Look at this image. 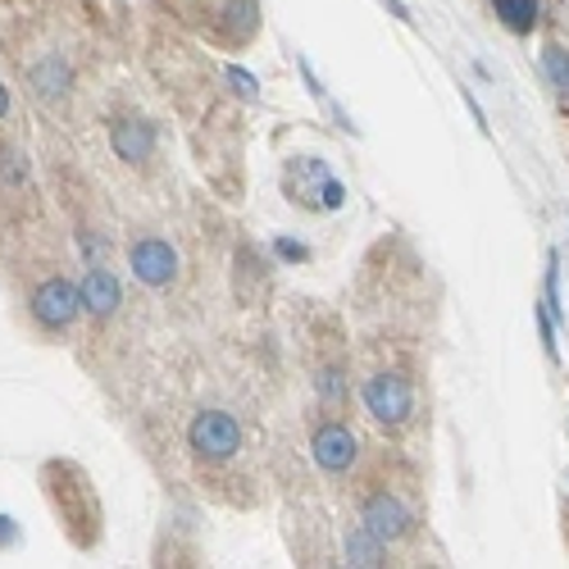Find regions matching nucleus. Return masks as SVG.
I'll return each instance as SVG.
<instances>
[{"label":"nucleus","instance_id":"obj_2","mask_svg":"<svg viewBox=\"0 0 569 569\" xmlns=\"http://www.w3.org/2000/svg\"><path fill=\"white\" fill-rule=\"evenodd\" d=\"M187 442H192V451L210 465L232 460L242 451V423H237L228 410H201L192 419V429H187Z\"/></svg>","mask_w":569,"mask_h":569},{"label":"nucleus","instance_id":"obj_17","mask_svg":"<svg viewBox=\"0 0 569 569\" xmlns=\"http://www.w3.org/2000/svg\"><path fill=\"white\" fill-rule=\"evenodd\" d=\"M6 110H10V91L0 87V119H6Z\"/></svg>","mask_w":569,"mask_h":569},{"label":"nucleus","instance_id":"obj_5","mask_svg":"<svg viewBox=\"0 0 569 569\" xmlns=\"http://www.w3.org/2000/svg\"><path fill=\"white\" fill-rule=\"evenodd\" d=\"M360 525H369L383 542H401L415 533V515L406 510V501L397 492H373L365 506H360Z\"/></svg>","mask_w":569,"mask_h":569},{"label":"nucleus","instance_id":"obj_11","mask_svg":"<svg viewBox=\"0 0 569 569\" xmlns=\"http://www.w3.org/2000/svg\"><path fill=\"white\" fill-rule=\"evenodd\" d=\"M342 547H347V560L351 565H388V542L378 538L369 525H356Z\"/></svg>","mask_w":569,"mask_h":569},{"label":"nucleus","instance_id":"obj_10","mask_svg":"<svg viewBox=\"0 0 569 569\" xmlns=\"http://www.w3.org/2000/svg\"><path fill=\"white\" fill-rule=\"evenodd\" d=\"M69 64L60 60V56H46L37 69H32V91L41 101H64L69 97Z\"/></svg>","mask_w":569,"mask_h":569},{"label":"nucleus","instance_id":"obj_1","mask_svg":"<svg viewBox=\"0 0 569 569\" xmlns=\"http://www.w3.org/2000/svg\"><path fill=\"white\" fill-rule=\"evenodd\" d=\"M365 410L373 415L378 429H406L410 415H415V388H410V378L401 369H383V373H373L369 383H365Z\"/></svg>","mask_w":569,"mask_h":569},{"label":"nucleus","instance_id":"obj_9","mask_svg":"<svg viewBox=\"0 0 569 569\" xmlns=\"http://www.w3.org/2000/svg\"><path fill=\"white\" fill-rule=\"evenodd\" d=\"M110 147H114L119 160L141 164V160H151V151H156V128L141 123V119H119L110 128Z\"/></svg>","mask_w":569,"mask_h":569},{"label":"nucleus","instance_id":"obj_8","mask_svg":"<svg viewBox=\"0 0 569 569\" xmlns=\"http://www.w3.org/2000/svg\"><path fill=\"white\" fill-rule=\"evenodd\" d=\"M123 306V292H119V278L101 264H91L87 278H82V310L97 315V319H110L114 310Z\"/></svg>","mask_w":569,"mask_h":569},{"label":"nucleus","instance_id":"obj_14","mask_svg":"<svg viewBox=\"0 0 569 569\" xmlns=\"http://www.w3.org/2000/svg\"><path fill=\"white\" fill-rule=\"evenodd\" d=\"M319 392H323V401L338 406V401H342V373H338V369H323V373H319Z\"/></svg>","mask_w":569,"mask_h":569},{"label":"nucleus","instance_id":"obj_7","mask_svg":"<svg viewBox=\"0 0 569 569\" xmlns=\"http://www.w3.org/2000/svg\"><path fill=\"white\" fill-rule=\"evenodd\" d=\"M132 273L147 282V288H169L178 278V251L164 237H141V242H132Z\"/></svg>","mask_w":569,"mask_h":569},{"label":"nucleus","instance_id":"obj_12","mask_svg":"<svg viewBox=\"0 0 569 569\" xmlns=\"http://www.w3.org/2000/svg\"><path fill=\"white\" fill-rule=\"evenodd\" d=\"M497 14L510 32H533L538 23V0H497Z\"/></svg>","mask_w":569,"mask_h":569},{"label":"nucleus","instance_id":"obj_13","mask_svg":"<svg viewBox=\"0 0 569 569\" xmlns=\"http://www.w3.org/2000/svg\"><path fill=\"white\" fill-rule=\"evenodd\" d=\"M547 78L556 87L560 106L569 110V51H560V46H551V51H547Z\"/></svg>","mask_w":569,"mask_h":569},{"label":"nucleus","instance_id":"obj_15","mask_svg":"<svg viewBox=\"0 0 569 569\" xmlns=\"http://www.w3.org/2000/svg\"><path fill=\"white\" fill-rule=\"evenodd\" d=\"M228 82H232L237 91H242L247 101H256V78H251V73H242V69H228Z\"/></svg>","mask_w":569,"mask_h":569},{"label":"nucleus","instance_id":"obj_16","mask_svg":"<svg viewBox=\"0 0 569 569\" xmlns=\"http://www.w3.org/2000/svg\"><path fill=\"white\" fill-rule=\"evenodd\" d=\"M278 256H288V260H306V247H297V242H278Z\"/></svg>","mask_w":569,"mask_h":569},{"label":"nucleus","instance_id":"obj_3","mask_svg":"<svg viewBox=\"0 0 569 569\" xmlns=\"http://www.w3.org/2000/svg\"><path fill=\"white\" fill-rule=\"evenodd\" d=\"M82 315V288H73L69 278H46L32 292V319L51 333H64V328Z\"/></svg>","mask_w":569,"mask_h":569},{"label":"nucleus","instance_id":"obj_6","mask_svg":"<svg viewBox=\"0 0 569 569\" xmlns=\"http://www.w3.org/2000/svg\"><path fill=\"white\" fill-rule=\"evenodd\" d=\"M310 451H315V465H319V469L347 473V469L356 465V456H360V442H356V433L347 429V423L323 419L319 429L310 433Z\"/></svg>","mask_w":569,"mask_h":569},{"label":"nucleus","instance_id":"obj_4","mask_svg":"<svg viewBox=\"0 0 569 569\" xmlns=\"http://www.w3.org/2000/svg\"><path fill=\"white\" fill-rule=\"evenodd\" d=\"M282 182H288V197L297 206H323V210H338L342 206V182L328 173L319 160H297Z\"/></svg>","mask_w":569,"mask_h":569}]
</instances>
